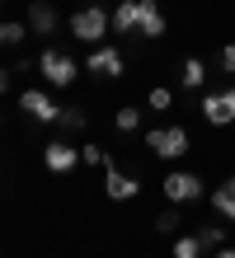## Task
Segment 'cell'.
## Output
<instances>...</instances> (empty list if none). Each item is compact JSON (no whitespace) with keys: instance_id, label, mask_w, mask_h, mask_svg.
Here are the masks:
<instances>
[{"instance_id":"1","label":"cell","mask_w":235,"mask_h":258,"mask_svg":"<svg viewBox=\"0 0 235 258\" xmlns=\"http://www.w3.org/2000/svg\"><path fill=\"white\" fill-rule=\"evenodd\" d=\"M113 28V14H104L99 5H85V10H75L71 14V33L80 38V42H89V47H99V38Z\"/></svg>"},{"instance_id":"2","label":"cell","mask_w":235,"mask_h":258,"mask_svg":"<svg viewBox=\"0 0 235 258\" xmlns=\"http://www.w3.org/2000/svg\"><path fill=\"white\" fill-rule=\"evenodd\" d=\"M146 146L160 160H179V155H188V132L183 127H155V132H146Z\"/></svg>"},{"instance_id":"3","label":"cell","mask_w":235,"mask_h":258,"mask_svg":"<svg viewBox=\"0 0 235 258\" xmlns=\"http://www.w3.org/2000/svg\"><path fill=\"white\" fill-rule=\"evenodd\" d=\"M38 71L47 75V85H71L75 80V61L61 47H47L42 56H38Z\"/></svg>"},{"instance_id":"4","label":"cell","mask_w":235,"mask_h":258,"mask_svg":"<svg viewBox=\"0 0 235 258\" xmlns=\"http://www.w3.org/2000/svg\"><path fill=\"white\" fill-rule=\"evenodd\" d=\"M202 117L212 127L235 122V89H216V94H202Z\"/></svg>"},{"instance_id":"5","label":"cell","mask_w":235,"mask_h":258,"mask_svg":"<svg viewBox=\"0 0 235 258\" xmlns=\"http://www.w3.org/2000/svg\"><path fill=\"white\" fill-rule=\"evenodd\" d=\"M19 108L33 117V122H61V108L42 94V89H24V94H19Z\"/></svg>"},{"instance_id":"6","label":"cell","mask_w":235,"mask_h":258,"mask_svg":"<svg viewBox=\"0 0 235 258\" xmlns=\"http://www.w3.org/2000/svg\"><path fill=\"white\" fill-rule=\"evenodd\" d=\"M104 192L113 197V202H127V197H136V192H141V183H136L132 174L113 169V160H108V164H104Z\"/></svg>"},{"instance_id":"7","label":"cell","mask_w":235,"mask_h":258,"mask_svg":"<svg viewBox=\"0 0 235 258\" xmlns=\"http://www.w3.org/2000/svg\"><path fill=\"white\" fill-rule=\"evenodd\" d=\"M165 197L169 202H198L202 197V178L198 174H169L165 178Z\"/></svg>"},{"instance_id":"8","label":"cell","mask_w":235,"mask_h":258,"mask_svg":"<svg viewBox=\"0 0 235 258\" xmlns=\"http://www.w3.org/2000/svg\"><path fill=\"white\" fill-rule=\"evenodd\" d=\"M85 66H89L94 75H104V80H118V75H122V52H118V47H94Z\"/></svg>"},{"instance_id":"9","label":"cell","mask_w":235,"mask_h":258,"mask_svg":"<svg viewBox=\"0 0 235 258\" xmlns=\"http://www.w3.org/2000/svg\"><path fill=\"white\" fill-rule=\"evenodd\" d=\"M42 164H47L52 174H66V169H75V164H80V150H71L66 141H52V146L42 150Z\"/></svg>"},{"instance_id":"10","label":"cell","mask_w":235,"mask_h":258,"mask_svg":"<svg viewBox=\"0 0 235 258\" xmlns=\"http://www.w3.org/2000/svg\"><path fill=\"white\" fill-rule=\"evenodd\" d=\"M113 28L118 33H141V0H122L113 10Z\"/></svg>"},{"instance_id":"11","label":"cell","mask_w":235,"mask_h":258,"mask_svg":"<svg viewBox=\"0 0 235 258\" xmlns=\"http://www.w3.org/2000/svg\"><path fill=\"white\" fill-rule=\"evenodd\" d=\"M165 33V14L155 0H141V38H160Z\"/></svg>"},{"instance_id":"12","label":"cell","mask_w":235,"mask_h":258,"mask_svg":"<svg viewBox=\"0 0 235 258\" xmlns=\"http://www.w3.org/2000/svg\"><path fill=\"white\" fill-rule=\"evenodd\" d=\"M28 24H33V33H52L57 28V10L47 5V0H33V5H28Z\"/></svg>"},{"instance_id":"13","label":"cell","mask_w":235,"mask_h":258,"mask_svg":"<svg viewBox=\"0 0 235 258\" xmlns=\"http://www.w3.org/2000/svg\"><path fill=\"white\" fill-rule=\"evenodd\" d=\"M212 207H216V216H226V221H235V174L226 178L221 188L212 192Z\"/></svg>"},{"instance_id":"14","label":"cell","mask_w":235,"mask_h":258,"mask_svg":"<svg viewBox=\"0 0 235 258\" xmlns=\"http://www.w3.org/2000/svg\"><path fill=\"white\" fill-rule=\"evenodd\" d=\"M202 80H207V66H202V56H188V61H183V75H179V85H183V89H202Z\"/></svg>"},{"instance_id":"15","label":"cell","mask_w":235,"mask_h":258,"mask_svg":"<svg viewBox=\"0 0 235 258\" xmlns=\"http://www.w3.org/2000/svg\"><path fill=\"white\" fill-rule=\"evenodd\" d=\"M202 235H174V258H202Z\"/></svg>"},{"instance_id":"16","label":"cell","mask_w":235,"mask_h":258,"mask_svg":"<svg viewBox=\"0 0 235 258\" xmlns=\"http://www.w3.org/2000/svg\"><path fill=\"white\" fill-rule=\"evenodd\" d=\"M24 38H28V28H24V24H14V19H10L5 28H0V42H5V47H19Z\"/></svg>"},{"instance_id":"17","label":"cell","mask_w":235,"mask_h":258,"mask_svg":"<svg viewBox=\"0 0 235 258\" xmlns=\"http://www.w3.org/2000/svg\"><path fill=\"white\" fill-rule=\"evenodd\" d=\"M179 225H183V216H179L174 207H169V211H160V221H155V230H160V235H179Z\"/></svg>"},{"instance_id":"18","label":"cell","mask_w":235,"mask_h":258,"mask_svg":"<svg viewBox=\"0 0 235 258\" xmlns=\"http://www.w3.org/2000/svg\"><path fill=\"white\" fill-rule=\"evenodd\" d=\"M85 122H89L85 108H61V127H66V132H80Z\"/></svg>"},{"instance_id":"19","label":"cell","mask_w":235,"mask_h":258,"mask_svg":"<svg viewBox=\"0 0 235 258\" xmlns=\"http://www.w3.org/2000/svg\"><path fill=\"white\" fill-rule=\"evenodd\" d=\"M80 160L85 164H108V150L104 146H80Z\"/></svg>"},{"instance_id":"20","label":"cell","mask_w":235,"mask_h":258,"mask_svg":"<svg viewBox=\"0 0 235 258\" xmlns=\"http://www.w3.org/2000/svg\"><path fill=\"white\" fill-rule=\"evenodd\" d=\"M136 122H141L136 108H118V127H122V132H136Z\"/></svg>"},{"instance_id":"21","label":"cell","mask_w":235,"mask_h":258,"mask_svg":"<svg viewBox=\"0 0 235 258\" xmlns=\"http://www.w3.org/2000/svg\"><path fill=\"white\" fill-rule=\"evenodd\" d=\"M221 239H226L221 225H207V230H202V244H207V249H221Z\"/></svg>"},{"instance_id":"22","label":"cell","mask_w":235,"mask_h":258,"mask_svg":"<svg viewBox=\"0 0 235 258\" xmlns=\"http://www.w3.org/2000/svg\"><path fill=\"white\" fill-rule=\"evenodd\" d=\"M169 103H174L169 89H151V108H169Z\"/></svg>"},{"instance_id":"23","label":"cell","mask_w":235,"mask_h":258,"mask_svg":"<svg viewBox=\"0 0 235 258\" xmlns=\"http://www.w3.org/2000/svg\"><path fill=\"white\" fill-rule=\"evenodd\" d=\"M221 66H226V71L235 75V42H230V47H226V52H221Z\"/></svg>"},{"instance_id":"24","label":"cell","mask_w":235,"mask_h":258,"mask_svg":"<svg viewBox=\"0 0 235 258\" xmlns=\"http://www.w3.org/2000/svg\"><path fill=\"white\" fill-rule=\"evenodd\" d=\"M212 258H235V249H216V253H212Z\"/></svg>"}]
</instances>
